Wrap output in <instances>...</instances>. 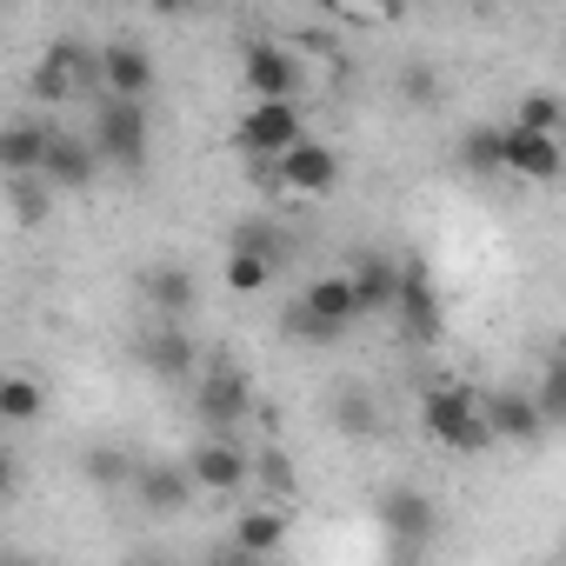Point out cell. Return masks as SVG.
Returning <instances> with one entry per match:
<instances>
[{"instance_id":"2e32d148","label":"cell","mask_w":566,"mask_h":566,"mask_svg":"<svg viewBox=\"0 0 566 566\" xmlns=\"http://www.w3.org/2000/svg\"><path fill=\"white\" fill-rule=\"evenodd\" d=\"M101 87L120 94V101H147L154 94V61L140 48H107L101 54Z\"/></svg>"},{"instance_id":"5b68a950","label":"cell","mask_w":566,"mask_h":566,"mask_svg":"<svg viewBox=\"0 0 566 566\" xmlns=\"http://www.w3.org/2000/svg\"><path fill=\"white\" fill-rule=\"evenodd\" d=\"M240 87H247L253 101H294V94L307 87V74H301L294 48H280V41H247V54H240Z\"/></svg>"},{"instance_id":"277c9868","label":"cell","mask_w":566,"mask_h":566,"mask_svg":"<svg viewBox=\"0 0 566 566\" xmlns=\"http://www.w3.org/2000/svg\"><path fill=\"white\" fill-rule=\"evenodd\" d=\"M233 140L253 160H280L294 140H307V114H301V101H253L247 120L233 127Z\"/></svg>"},{"instance_id":"44dd1931","label":"cell","mask_w":566,"mask_h":566,"mask_svg":"<svg viewBox=\"0 0 566 566\" xmlns=\"http://www.w3.org/2000/svg\"><path fill=\"white\" fill-rule=\"evenodd\" d=\"M140 360H147V374H160V380H187V374H193V340H187L180 327H160V334L140 347Z\"/></svg>"},{"instance_id":"cb8c5ba5","label":"cell","mask_w":566,"mask_h":566,"mask_svg":"<svg viewBox=\"0 0 566 566\" xmlns=\"http://www.w3.org/2000/svg\"><path fill=\"white\" fill-rule=\"evenodd\" d=\"M533 400H539L546 427H566V354H553V360L539 367V387H533Z\"/></svg>"},{"instance_id":"6da1fadb","label":"cell","mask_w":566,"mask_h":566,"mask_svg":"<svg viewBox=\"0 0 566 566\" xmlns=\"http://www.w3.org/2000/svg\"><path fill=\"white\" fill-rule=\"evenodd\" d=\"M420 427H427V440L433 447H447V453H486L500 433H493V420H486V400L473 394V387H427L420 394Z\"/></svg>"},{"instance_id":"484cf974","label":"cell","mask_w":566,"mask_h":566,"mask_svg":"<svg viewBox=\"0 0 566 566\" xmlns=\"http://www.w3.org/2000/svg\"><path fill=\"white\" fill-rule=\"evenodd\" d=\"M520 120H526V127H546V134H559V101H546V94H526V101H520Z\"/></svg>"},{"instance_id":"7402d4cb","label":"cell","mask_w":566,"mask_h":566,"mask_svg":"<svg viewBox=\"0 0 566 566\" xmlns=\"http://www.w3.org/2000/svg\"><path fill=\"white\" fill-rule=\"evenodd\" d=\"M41 407H48V394H41L34 374H8V380H0V420H8V427H34Z\"/></svg>"},{"instance_id":"7a4b0ae2","label":"cell","mask_w":566,"mask_h":566,"mask_svg":"<svg viewBox=\"0 0 566 566\" xmlns=\"http://www.w3.org/2000/svg\"><path fill=\"white\" fill-rule=\"evenodd\" d=\"M147 140H154L147 101L101 94V114H94V147H101V160L120 167V174H140V167H147Z\"/></svg>"},{"instance_id":"4316f807","label":"cell","mask_w":566,"mask_h":566,"mask_svg":"<svg viewBox=\"0 0 566 566\" xmlns=\"http://www.w3.org/2000/svg\"><path fill=\"white\" fill-rule=\"evenodd\" d=\"M253 473H260L273 493H287V480H294V473H287V453H260V460H253Z\"/></svg>"},{"instance_id":"8992f818","label":"cell","mask_w":566,"mask_h":566,"mask_svg":"<svg viewBox=\"0 0 566 566\" xmlns=\"http://www.w3.org/2000/svg\"><path fill=\"white\" fill-rule=\"evenodd\" d=\"M559 167H566V154H559V134H546V127H526V120H513V127H506V174H513V180H533V187H546V180H559Z\"/></svg>"},{"instance_id":"ac0fdd59","label":"cell","mask_w":566,"mask_h":566,"mask_svg":"<svg viewBox=\"0 0 566 566\" xmlns=\"http://www.w3.org/2000/svg\"><path fill=\"white\" fill-rule=\"evenodd\" d=\"M147 301H154V314L180 321V314L200 301V280H193L187 266H154V273H147Z\"/></svg>"},{"instance_id":"9c48e42d","label":"cell","mask_w":566,"mask_h":566,"mask_svg":"<svg viewBox=\"0 0 566 566\" xmlns=\"http://www.w3.org/2000/svg\"><path fill=\"white\" fill-rule=\"evenodd\" d=\"M134 486H140V500L154 506V513H187L193 506V493H200V480H193V467L187 460H160V467H140L134 473Z\"/></svg>"},{"instance_id":"4dcf8cb0","label":"cell","mask_w":566,"mask_h":566,"mask_svg":"<svg viewBox=\"0 0 566 566\" xmlns=\"http://www.w3.org/2000/svg\"><path fill=\"white\" fill-rule=\"evenodd\" d=\"M147 8H154V14H187L193 0H147Z\"/></svg>"},{"instance_id":"4fadbf2b","label":"cell","mask_w":566,"mask_h":566,"mask_svg":"<svg viewBox=\"0 0 566 566\" xmlns=\"http://www.w3.org/2000/svg\"><path fill=\"white\" fill-rule=\"evenodd\" d=\"M247 407H253V394H247V380H240L233 367H213V374L200 380V420H207V433H227Z\"/></svg>"},{"instance_id":"603a6c76","label":"cell","mask_w":566,"mask_h":566,"mask_svg":"<svg viewBox=\"0 0 566 566\" xmlns=\"http://www.w3.org/2000/svg\"><path fill=\"white\" fill-rule=\"evenodd\" d=\"M460 160H467V174H506V127H480V134H467Z\"/></svg>"},{"instance_id":"e0dca14e","label":"cell","mask_w":566,"mask_h":566,"mask_svg":"<svg viewBox=\"0 0 566 566\" xmlns=\"http://www.w3.org/2000/svg\"><path fill=\"white\" fill-rule=\"evenodd\" d=\"M380 526H387V533H400V539L413 546V539H427V533H433V500H427V493H413V486H400V493H387V500H380Z\"/></svg>"},{"instance_id":"9a60e30c","label":"cell","mask_w":566,"mask_h":566,"mask_svg":"<svg viewBox=\"0 0 566 566\" xmlns=\"http://www.w3.org/2000/svg\"><path fill=\"white\" fill-rule=\"evenodd\" d=\"M400 273H407V260H387V253H367V260L354 266L360 314H394V301H400Z\"/></svg>"},{"instance_id":"52a82bcc","label":"cell","mask_w":566,"mask_h":566,"mask_svg":"<svg viewBox=\"0 0 566 566\" xmlns=\"http://www.w3.org/2000/svg\"><path fill=\"white\" fill-rule=\"evenodd\" d=\"M101 167H107V160H101L94 134H87V140H81V134H54V147H48V160H41V174H48L54 193H87Z\"/></svg>"},{"instance_id":"8fae6325","label":"cell","mask_w":566,"mask_h":566,"mask_svg":"<svg viewBox=\"0 0 566 566\" xmlns=\"http://www.w3.org/2000/svg\"><path fill=\"white\" fill-rule=\"evenodd\" d=\"M486 420H493V433H500V440H513V447H533V440L546 433V413H539V400H533V394H520V387H500V394H486Z\"/></svg>"},{"instance_id":"83f0119b","label":"cell","mask_w":566,"mask_h":566,"mask_svg":"<svg viewBox=\"0 0 566 566\" xmlns=\"http://www.w3.org/2000/svg\"><path fill=\"white\" fill-rule=\"evenodd\" d=\"M340 8H347V14H360V21H394L407 0H340Z\"/></svg>"},{"instance_id":"3957f363","label":"cell","mask_w":566,"mask_h":566,"mask_svg":"<svg viewBox=\"0 0 566 566\" xmlns=\"http://www.w3.org/2000/svg\"><path fill=\"white\" fill-rule=\"evenodd\" d=\"M266 180L280 193H294V200H327L340 187V154L307 134V140H294L287 154H280V160H266Z\"/></svg>"},{"instance_id":"7c38bea8","label":"cell","mask_w":566,"mask_h":566,"mask_svg":"<svg viewBox=\"0 0 566 566\" xmlns=\"http://www.w3.org/2000/svg\"><path fill=\"white\" fill-rule=\"evenodd\" d=\"M81 87H101V61H87V54H74V48H54V54L34 67V94H41V101H67V94H81Z\"/></svg>"},{"instance_id":"d6986e66","label":"cell","mask_w":566,"mask_h":566,"mask_svg":"<svg viewBox=\"0 0 566 566\" xmlns=\"http://www.w3.org/2000/svg\"><path fill=\"white\" fill-rule=\"evenodd\" d=\"M48 147H54V127L14 120V127H8V140H0V160H8V174H41Z\"/></svg>"},{"instance_id":"5bb4252c","label":"cell","mask_w":566,"mask_h":566,"mask_svg":"<svg viewBox=\"0 0 566 566\" xmlns=\"http://www.w3.org/2000/svg\"><path fill=\"white\" fill-rule=\"evenodd\" d=\"M280 546H287V513H280V500H266V506H253V513L233 520V553L240 559H266Z\"/></svg>"},{"instance_id":"ffe728a7","label":"cell","mask_w":566,"mask_h":566,"mask_svg":"<svg viewBox=\"0 0 566 566\" xmlns=\"http://www.w3.org/2000/svg\"><path fill=\"white\" fill-rule=\"evenodd\" d=\"M266 287H273V253H260V247H227V294L253 301V294H266Z\"/></svg>"},{"instance_id":"f546056e","label":"cell","mask_w":566,"mask_h":566,"mask_svg":"<svg viewBox=\"0 0 566 566\" xmlns=\"http://www.w3.org/2000/svg\"><path fill=\"white\" fill-rule=\"evenodd\" d=\"M407 101H433V74L413 67V74H407Z\"/></svg>"},{"instance_id":"ba28073f","label":"cell","mask_w":566,"mask_h":566,"mask_svg":"<svg viewBox=\"0 0 566 566\" xmlns=\"http://www.w3.org/2000/svg\"><path fill=\"white\" fill-rule=\"evenodd\" d=\"M187 467H193V480H200V493H240L247 480H253V460L227 440V433H207L193 453H187Z\"/></svg>"},{"instance_id":"30bf717a","label":"cell","mask_w":566,"mask_h":566,"mask_svg":"<svg viewBox=\"0 0 566 566\" xmlns=\"http://www.w3.org/2000/svg\"><path fill=\"white\" fill-rule=\"evenodd\" d=\"M394 314H400V327H407L413 340H433V334H440V294H433V273H427L420 260H407V273H400Z\"/></svg>"},{"instance_id":"f1b7e54d","label":"cell","mask_w":566,"mask_h":566,"mask_svg":"<svg viewBox=\"0 0 566 566\" xmlns=\"http://www.w3.org/2000/svg\"><path fill=\"white\" fill-rule=\"evenodd\" d=\"M340 427H347V433H374V413H367V400H340Z\"/></svg>"},{"instance_id":"d4e9b609","label":"cell","mask_w":566,"mask_h":566,"mask_svg":"<svg viewBox=\"0 0 566 566\" xmlns=\"http://www.w3.org/2000/svg\"><path fill=\"white\" fill-rule=\"evenodd\" d=\"M134 473H140V467H134L120 447H94V453H87V480H94V486H127Z\"/></svg>"}]
</instances>
